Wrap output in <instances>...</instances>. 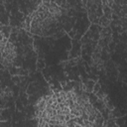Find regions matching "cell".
I'll return each instance as SVG.
<instances>
[{"mask_svg":"<svg viewBox=\"0 0 127 127\" xmlns=\"http://www.w3.org/2000/svg\"><path fill=\"white\" fill-rule=\"evenodd\" d=\"M64 11L53 0H42L29 17V31L38 36H50L62 28Z\"/></svg>","mask_w":127,"mask_h":127,"instance_id":"cell-1","label":"cell"},{"mask_svg":"<svg viewBox=\"0 0 127 127\" xmlns=\"http://www.w3.org/2000/svg\"><path fill=\"white\" fill-rule=\"evenodd\" d=\"M17 58V47L12 39L8 40L5 47L0 53V64L5 67L12 66Z\"/></svg>","mask_w":127,"mask_h":127,"instance_id":"cell-2","label":"cell"},{"mask_svg":"<svg viewBox=\"0 0 127 127\" xmlns=\"http://www.w3.org/2000/svg\"><path fill=\"white\" fill-rule=\"evenodd\" d=\"M101 0H88L87 1V10L89 19L92 22H100V19L103 18V8Z\"/></svg>","mask_w":127,"mask_h":127,"instance_id":"cell-3","label":"cell"},{"mask_svg":"<svg viewBox=\"0 0 127 127\" xmlns=\"http://www.w3.org/2000/svg\"><path fill=\"white\" fill-rule=\"evenodd\" d=\"M10 31H11L10 27L5 26L4 24H0V53L9 40Z\"/></svg>","mask_w":127,"mask_h":127,"instance_id":"cell-4","label":"cell"},{"mask_svg":"<svg viewBox=\"0 0 127 127\" xmlns=\"http://www.w3.org/2000/svg\"><path fill=\"white\" fill-rule=\"evenodd\" d=\"M5 111H6V110L0 109V121H6V120H7V117L4 115V114H5Z\"/></svg>","mask_w":127,"mask_h":127,"instance_id":"cell-5","label":"cell"}]
</instances>
